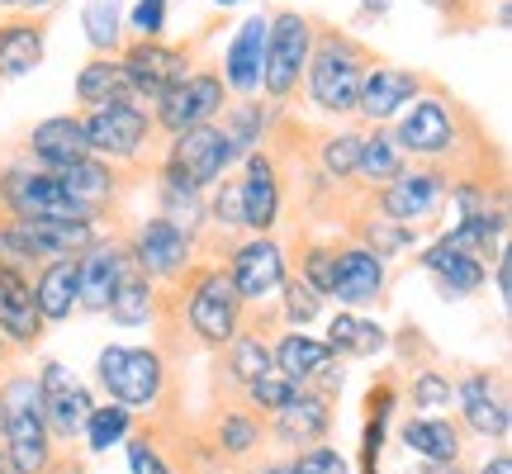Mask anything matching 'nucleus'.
Masks as SVG:
<instances>
[{"label": "nucleus", "instance_id": "25", "mask_svg": "<svg viewBox=\"0 0 512 474\" xmlns=\"http://www.w3.org/2000/svg\"><path fill=\"white\" fill-rule=\"evenodd\" d=\"M384 290V261L366 247H337V275H332V294H337V304H347V309H361V304H375Z\"/></svg>", "mask_w": 512, "mask_h": 474}, {"label": "nucleus", "instance_id": "38", "mask_svg": "<svg viewBox=\"0 0 512 474\" xmlns=\"http://www.w3.org/2000/svg\"><path fill=\"white\" fill-rule=\"evenodd\" d=\"M394 380L370 384L366 394V432H361V474L380 470V446H384V422H389V408H394Z\"/></svg>", "mask_w": 512, "mask_h": 474}, {"label": "nucleus", "instance_id": "16", "mask_svg": "<svg viewBox=\"0 0 512 474\" xmlns=\"http://www.w3.org/2000/svg\"><path fill=\"white\" fill-rule=\"evenodd\" d=\"M228 280L242 304H261L266 294L285 285V252L271 237H247L238 247H228Z\"/></svg>", "mask_w": 512, "mask_h": 474}, {"label": "nucleus", "instance_id": "54", "mask_svg": "<svg viewBox=\"0 0 512 474\" xmlns=\"http://www.w3.org/2000/svg\"><path fill=\"white\" fill-rule=\"evenodd\" d=\"M256 474H294V470H290V460H275V465H261Z\"/></svg>", "mask_w": 512, "mask_h": 474}, {"label": "nucleus", "instance_id": "26", "mask_svg": "<svg viewBox=\"0 0 512 474\" xmlns=\"http://www.w3.org/2000/svg\"><path fill=\"white\" fill-rule=\"evenodd\" d=\"M422 271L437 280V290L446 294V299H460V294H475L484 280H489V266L479 261V256L470 252H456V247H446V242H437V247H427L418 261Z\"/></svg>", "mask_w": 512, "mask_h": 474}, {"label": "nucleus", "instance_id": "34", "mask_svg": "<svg viewBox=\"0 0 512 474\" xmlns=\"http://www.w3.org/2000/svg\"><path fill=\"white\" fill-rule=\"evenodd\" d=\"M223 365H228V375H233L238 389H247V384L261 380L266 370H275L271 347H266L261 328H238L233 332V337H228V347H223Z\"/></svg>", "mask_w": 512, "mask_h": 474}, {"label": "nucleus", "instance_id": "8", "mask_svg": "<svg viewBox=\"0 0 512 474\" xmlns=\"http://www.w3.org/2000/svg\"><path fill=\"white\" fill-rule=\"evenodd\" d=\"M446 190H451V171L437 162H413L403 166L394 181H384L380 190H370V204L375 214H384L389 223H403L418 233L422 223H432L446 204Z\"/></svg>", "mask_w": 512, "mask_h": 474}, {"label": "nucleus", "instance_id": "10", "mask_svg": "<svg viewBox=\"0 0 512 474\" xmlns=\"http://www.w3.org/2000/svg\"><path fill=\"white\" fill-rule=\"evenodd\" d=\"M124 242H128L133 266H138L152 285H181L185 271L195 266V237L185 233V228H176V223H166L162 214H157V219H143Z\"/></svg>", "mask_w": 512, "mask_h": 474}, {"label": "nucleus", "instance_id": "14", "mask_svg": "<svg viewBox=\"0 0 512 474\" xmlns=\"http://www.w3.org/2000/svg\"><path fill=\"white\" fill-rule=\"evenodd\" d=\"M285 176H280V162H275L266 147H256L242 157V176H238V190H242V228L252 237H266L280 219V190Z\"/></svg>", "mask_w": 512, "mask_h": 474}, {"label": "nucleus", "instance_id": "39", "mask_svg": "<svg viewBox=\"0 0 512 474\" xmlns=\"http://www.w3.org/2000/svg\"><path fill=\"white\" fill-rule=\"evenodd\" d=\"M128 432H133V413H128L124 403H100V408H91V418L81 427V437H86L91 451H110L114 441H124Z\"/></svg>", "mask_w": 512, "mask_h": 474}, {"label": "nucleus", "instance_id": "3", "mask_svg": "<svg viewBox=\"0 0 512 474\" xmlns=\"http://www.w3.org/2000/svg\"><path fill=\"white\" fill-rule=\"evenodd\" d=\"M0 441L24 474H43L57 460V441L48 432L38 380L29 370H5L0 380Z\"/></svg>", "mask_w": 512, "mask_h": 474}, {"label": "nucleus", "instance_id": "18", "mask_svg": "<svg viewBox=\"0 0 512 474\" xmlns=\"http://www.w3.org/2000/svg\"><path fill=\"white\" fill-rule=\"evenodd\" d=\"M24 147H29V166L48 171V176H57V171H67V166H76V162H86V157H91V147H86V128H81V114H53V119H38V124L29 128Z\"/></svg>", "mask_w": 512, "mask_h": 474}, {"label": "nucleus", "instance_id": "48", "mask_svg": "<svg viewBox=\"0 0 512 474\" xmlns=\"http://www.w3.org/2000/svg\"><path fill=\"white\" fill-rule=\"evenodd\" d=\"M43 474H86V470H81V460H72V456H57V460H53V465H48V470H43Z\"/></svg>", "mask_w": 512, "mask_h": 474}, {"label": "nucleus", "instance_id": "12", "mask_svg": "<svg viewBox=\"0 0 512 474\" xmlns=\"http://www.w3.org/2000/svg\"><path fill=\"white\" fill-rule=\"evenodd\" d=\"M34 380H38V399H43V418H48L53 441H76L95 408L91 394H86V384L76 380L62 361H48Z\"/></svg>", "mask_w": 512, "mask_h": 474}, {"label": "nucleus", "instance_id": "32", "mask_svg": "<svg viewBox=\"0 0 512 474\" xmlns=\"http://www.w3.org/2000/svg\"><path fill=\"white\" fill-rule=\"evenodd\" d=\"M332 361V351L328 342H318V337H304V332H280V342L271 347V365L285 375V380H294L299 389L313 380V370L318 365H328Z\"/></svg>", "mask_w": 512, "mask_h": 474}, {"label": "nucleus", "instance_id": "56", "mask_svg": "<svg viewBox=\"0 0 512 474\" xmlns=\"http://www.w3.org/2000/svg\"><path fill=\"white\" fill-rule=\"evenodd\" d=\"M384 5H389V0H366V10H384Z\"/></svg>", "mask_w": 512, "mask_h": 474}, {"label": "nucleus", "instance_id": "41", "mask_svg": "<svg viewBox=\"0 0 512 474\" xmlns=\"http://www.w3.org/2000/svg\"><path fill=\"white\" fill-rule=\"evenodd\" d=\"M294 394H299V384L285 380L280 370H266L261 380H252L247 389H242V403H247V408H256L261 418H271V413H280V408H285Z\"/></svg>", "mask_w": 512, "mask_h": 474}, {"label": "nucleus", "instance_id": "24", "mask_svg": "<svg viewBox=\"0 0 512 474\" xmlns=\"http://www.w3.org/2000/svg\"><path fill=\"white\" fill-rule=\"evenodd\" d=\"M48 53V15H10L0 24V81L29 76Z\"/></svg>", "mask_w": 512, "mask_h": 474}, {"label": "nucleus", "instance_id": "11", "mask_svg": "<svg viewBox=\"0 0 512 474\" xmlns=\"http://www.w3.org/2000/svg\"><path fill=\"white\" fill-rule=\"evenodd\" d=\"M228 105V86H223L219 67H195L190 81H181L171 95H162L157 105H152V124L157 133L166 138H176L185 128H200V124H214Z\"/></svg>", "mask_w": 512, "mask_h": 474}, {"label": "nucleus", "instance_id": "58", "mask_svg": "<svg viewBox=\"0 0 512 474\" xmlns=\"http://www.w3.org/2000/svg\"><path fill=\"white\" fill-rule=\"evenodd\" d=\"M214 5H219V10H228V5H242V0H214Z\"/></svg>", "mask_w": 512, "mask_h": 474}, {"label": "nucleus", "instance_id": "7", "mask_svg": "<svg viewBox=\"0 0 512 474\" xmlns=\"http://www.w3.org/2000/svg\"><path fill=\"white\" fill-rule=\"evenodd\" d=\"M228 166H233V152L223 143L219 124H200V128L176 133V138L166 143V152L157 157V176H162V185H171V190H195V195H204L219 176H228Z\"/></svg>", "mask_w": 512, "mask_h": 474}, {"label": "nucleus", "instance_id": "37", "mask_svg": "<svg viewBox=\"0 0 512 474\" xmlns=\"http://www.w3.org/2000/svg\"><path fill=\"white\" fill-rule=\"evenodd\" d=\"M81 29L91 38L95 57H119V48H124V5L119 0H86Z\"/></svg>", "mask_w": 512, "mask_h": 474}, {"label": "nucleus", "instance_id": "15", "mask_svg": "<svg viewBox=\"0 0 512 474\" xmlns=\"http://www.w3.org/2000/svg\"><path fill=\"white\" fill-rule=\"evenodd\" d=\"M427 76L408 72V67H394V62H370L366 76H361V95H356V114L366 124H389L399 110H408L413 100L422 95Z\"/></svg>", "mask_w": 512, "mask_h": 474}, {"label": "nucleus", "instance_id": "57", "mask_svg": "<svg viewBox=\"0 0 512 474\" xmlns=\"http://www.w3.org/2000/svg\"><path fill=\"white\" fill-rule=\"evenodd\" d=\"M0 5H5V10H19V5H24V0H0Z\"/></svg>", "mask_w": 512, "mask_h": 474}, {"label": "nucleus", "instance_id": "22", "mask_svg": "<svg viewBox=\"0 0 512 474\" xmlns=\"http://www.w3.org/2000/svg\"><path fill=\"white\" fill-rule=\"evenodd\" d=\"M43 328H48V323L38 318L34 285H29L24 275L0 266V332H5V342L15 351H29L43 342Z\"/></svg>", "mask_w": 512, "mask_h": 474}, {"label": "nucleus", "instance_id": "49", "mask_svg": "<svg viewBox=\"0 0 512 474\" xmlns=\"http://www.w3.org/2000/svg\"><path fill=\"white\" fill-rule=\"evenodd\" d=\"M479 474H512V456H508V451H498L494 460H484V470H479Z\"/></svg>", "mask_w": 512, "mask_h": 474}, {"label": "nucleus", "instance_id": "50", "mask_svg": "<svg viewBox=\"0 0 512 474\" xmlns=\"http://www.w3.org/2000/svg\"><path fill=\"white\" fill-rule=\"evenodd\" d=\"M508 256H498V294H503V299H508V290H512V280H508Z\"/></svg>", "mask_w": 512, "mask_h": 474}, {"label": "nucleus", "instance_id": "1", "mask_svg": "<svg viewBox=\"0 0 512 474\" xmlns=\"http://www.w3.org/2000/svg\"><path fill=\"white\" fill-rule=\"evenodd\" d=\"M370 62H375V48H366L356 34L313 15V53L309 67H304V95L313 100V110L332 114V119L356 114L361 76H366Z\"/></svg>", "mask_w": 512, "mask_h": 474}, {"label": "nucleus", "instance_id": "23", "mask_svg": "<svg viewBox=\"0 0 512 474\" xmlns=\"http://www.w3.org/2000/svg\"><path fill=\"white\" fill-rule=\"evenodd\" d=\"M266 437H271V432H266V418H261L256 408H247V403H233V408H219L204 451L214 460H252Z\"/></svg>", "mask_w": 512, "mask_h": 474}, {"label": "nucleus", "instance_id": "44", "mask_svg": "<svg viewBox=\"0 0 512 474\" xmlns=\"http://www.w3.org/2000/svg\"><path fill=\"white\" fill-rule=\"evenodd\" d=\"M294 474H351L347 456L337 451V446H328V441H318V446H304L299 456L290 460Z\"/></svg>", "mask_w": 512, "mask_h": 474}, {"label": "nucleus", "instance_id": "52", "mask_svg": "<svg viewBox=\"0 0 512 474\" xmlns=\"http://www.w3.org/2000/svg\"><path fill=\"white\" fill-rule=\"evenodd\" d=\"M0 474H24L15 465V460H10V451H5V441H0Z\"/></svg>", "mask_w": 512, "mask_h": 474}, {"label": "nucleus", "instance_id": "45", "mask_svg": "<svg viewBox=\"0 0 512 474\" xmlns=\"http://www.w3.org/2000/svg\"><path fill=\"white\" fill-rule=\"evenodd\" d=\"M128 474H171L152 432H128Z\"/></svg>", "mask_w": 512, "mask_h": 474}, {"label": "nucleus", "instance_id": "20", "mask_svg": "<svg viewBox=\"0 0 512 474\" xmlns=\"http://www.w3.org/2000/svg\"><path fill=\"white\" fill-rule=\"evenodd\" d=\"M261 53H266V15H247L223 53V86L238 100H252L261 91Z\"/></svg>", "mask_w": 512, "mask_h": 474}, {"label": "nucleus", "instance_id": "40", "mask_svg": "<svg viewBox=\"0 0 512 474\" xmlns=\"http://www.w3.org/2000/svg\"><path fill=\"white\" fill-rule=\"evenodd\" d=\"M332 275H337V242H304L299 247V280L323 299V294H332Z\"/></svg>", "mask_w": 512, "mask_h": 474}, {"label": "nucleus", "instance_id": "17", "mask_svg": "<svg viewBox=\"0 0 512 474\" xmlns=\"http://www.w3.org/2000/svg\"><path fill=\"white\" fill-rule=\"evenodd\" d=\"M124 266H128V242L124 237H95L91 247L76 256V280H81L76 309H86V313L110 309V294H114V285H119Z\"/></svg>", "mask_w": 512, "mask_h": 474}, {"label": "nucleus", "instance_id": "27", "mask_svg": "<svg viewBox=\"0 0 512 474\" xmlns=\"http://www.w3.org/2000/svg\"><path fill=\"white\" fill-rule=\"evenodd\" d=\"M76 290H81V280H76V256L48 261V266L34 275L38 318H43V323H67L76 313Z\"/></svg>", "mask_w": 512, "mask_h": 474}, {"label": "nucleus", "instance_id": "30", "mask_svg": "<svg viewBox=\"0 0 512 474\" xmlns=\"http://www.w3.org/2000/svg\"><path fill=\"white\" fill-rule=\"evenodd\" d=\"M105 313H110L119 328H143L147 318H157V285L133 266V256H128V266H124V275H119V285H114L110 309Z\"/></svg>", "mask_w": 512, "mask_h": 474}, {"label": "nucleus", "instance_id": "47", "mask_svg": "<svg viewBox=\"0 0 512 474\" xmlns=\"http://www.w3.org/2000/svg\"><path fill=\"white\" fill-rule=\"evenodd\" d=\"M128 24H133V34L138 38H162L166 34V5H157V0H138L133 15H128Z\"/></svg>", "mask_w": 512, "mask_h": 474}, {"label": "nucleus", "instance_id": "2", "mask_svg": "<svg viewBox=\"0 0 512 474\" xmlns=\"http://www.w3.org/2000/svg\"><path fill=\"white\" fill-rule=\"evenodd\" d=\"M81 128H86V147L91 157L119 166V171H138L143 176L147 166H157V124H152V110L138 105V100H110V105H95V110H81Z\"/></svg>", "mask_w": 512, "mask_h": 474}, {"label": "nucleus", "instance_id": "61", "mask_svg": "<svg viewBox=\"0 0 512 474\" xmlns=\"http://www.w3.org/2000/svg\"><path fill=\"white\" fill-rule=\"evenodd\" d=\"M479 5H484V0H479Z\"/></svg>", "mask_w": 512, "mask_h": 474}, {"label": "nucleus", "instance_id": "13", "mask_svg": "<svg viewBox=\"0 0 512 474\" xmlns=\"http://www.w3.org/2000/svg\"><path fill=\"white\" fill-rule=\"evenodd\" d=\"M456 399H460V422H465V432L494 437V441L508 437V427H512L508 384H503L498 370H465L456 384Z\"/></svg>", "mask_w": 512, "mask_h": 474}, {"label": "nucleus", "instance_id": "9", "mask_svg": "<svg viewBox=\"0 0 512 474\" xmlns=\"http://www.w3.org/2000/svg\"><path fill=\"white\" fill-rule=\"evenodd\" d=\"M105 394L124 408H157L166 394V356L157 347H105L95 361Z\"/></svg>", "mask_w": 512, "mask_h": 474}, {"label": "nucleus", "instance_id": "35", "mask_svg": "<svg viewBox=\"0 0 512 474\" xmlns=\"http://www.w3.org/2000/svg\"><path fill=\"white\" fill-rule=\"evenodd\" d=\"M389 342V332L380 323H370V318H356V313H337L328 323V351L337 361H347V356H375L384 351Z\"/></svg>", "mask_w": 512, "mask_h": 474}, {"label": "nucleus", "instance_id": "33", "mask_svg": "<svg viewBox=\"0 0 512 474\" xmlns=\"http://www.w3.org/2000/svg\"><path fill=\"white\" fill-rule=\"evenodd\" d=\"M403 166H408V157L399 152V143H394V133L384 124H370V133H361V157H356V176L370 185V190H380L384 181H394Z\"/></svg>", "mask_w": 512, "mask_h": 474}, {"label": "nucleus", "instance_id": "43", "mask_svg": "<svg viewBox=\"0 0 512 474\" xmlns=\"http://www.w3.org/2000/svg\"><path fill=\"white\" fill-rule=\"evenodd\" d=\"M451 399H456L451 375H441V370H418V375H413V408L441 413V408H451Z\"/></svg>", "mask_w": 512, "mask_h": 474}, {"label": "nucleus", "instance_id": "42", "mask_svg": "<svg viewBox=\"0 0 512 474\" xmlns=\"http://www.w3.org/2000/svg\"><path fill=\"white\" fill-rule=\"evenodd\" d=\"M280 290H285V299H280V318H285L294 332H304L313 318L323 313V299H318V294H313L309 285L299 280V275H294V280H285Z\"/></svg>", "mask_w": 512, "mask_h": 474}, {"label": "nucleus", "instance_id": "21", "mask_svg": "<svg viewBox=\"0 0 512 474\" xmlns=\"http://www.w3.org/2000/svg\"><path fill=\"white\" fill-rule=\"evenodd\" d=\"M57 181H62V190H67L76 204H86L95 219H100V214L128 190V181H138V171H119V166L100 162V157H86V162L57 171Z\"/></svg>", "mask_w": 512, "mask_h": 474}, {"label": "nucleus", "instance_id": "51", "mask_svg": "<svg viewBox=\"0 0 512 474\" xmlns=\"http://www.w3.org/2000/svg\"><path fill=\"white\" fill-rule=\"evenodd\" d=\"M418 474H465V470H460V460H456V465H427V460H422Z\"/></svg>", "mask_w": 512, "mask_h": 474}, {"label": "nucleus", "instance_id": "5", "mask_svg": "<svg viewBox=\"0 0 512 474\" xmlns=\"http://www.w3.org/2000/svg\"><path fill=\"white\" fill-rule=\"evenodd\" d=\"M181 309H185V323L190 332L200 337L204 347H228V337L242 328V304L233 280L223 266H190L181 280Z\"/></svg>", "mask_w": 512, "mask_h": 474}, {"label": "nucleus", "instance_id": "36", "mask_svg": "<svg viewBox=\"0 0 512 474\" xmlns=\"http://www.w3.org/2000/svg\"><path fill=\"white\" fill-rule=\"evenodd\" d=\"M313 157H318V176L323 181H351L356 176V157H361V133L351 128H328V133H313Z\"/></svg>", "mask_w": 512, "mask_h": 474}, {"label": "nucleus", "instance_id": "28", "mask_svg": "<svg viewBox=\"0 0 512 474\" xmlns=\"http://www.w3.org/2000/svg\"><path fill=\"white\" fill-rule=\"evenodd\" d=\"M275 119H280V110H271V105L261 110L256 100H238V105L228 100V105H223V114L214 119V124H219L223 143H228L233 162H238V157H247V152H256V147H261V138L271 133Z\"/></svg>", "mask_w": 512, "mask_h": 474}, {"label": "nucleus", "instance_id": "46", "mask_svg": "<svg viewBox=\"0 0 512 474\" xmlns=\"http://www.w3.org/2000/svg\"><path fill=\"white\" fill-rule=\"evenodd\" d=\"M427 5L446 19L451 34H465V29H479V24H484V5H479V0H427Z\"/></svg>", "mask_w": 512, "mask_h": 474}, {"label": "nucleus", "instance_id": "31", "mask_svg": "<svg viewBox=\"0 0 512 474\" xmlns=\"http://www.w3.org/2000/svg\"><path fill=\"white\" fill-rule=\"evenodd\" d=\"M110 100H133L128 91V76L119 67V57H86V67L76 72V105L95 110V105H110Z\"/></svg>", "mask_w": 512, "mask_h": 474}, {"label": "nucleus", "instance_id": "55", "mask_svg": "<svg viewBox=\"0 0 512 474\" xmlns=\"http://www.w3.org/2000/svg\"><path fill=\"white\" fill-rule=\"evenodd\" d=\"M10 356H15V347L5 342V332H0V365H10Z\"/></svg>", "mask_w": 512, "mask_h": 474}, {"label": "nucleus", "instance_id": "19", "mask_svg": "<svg viewBox=\"0 0 512 474\" xmlns=\"http://www.w3.org/2000/svg\"><path fill=\"white\" fill-rule=\"evenodd\" d=\"M280 446H294V451H304V446H318V441L332 432V399L323 394H313V389H299L280 413H271V427H266Z\"/></svg>", "mask_w": 512, "mask_h": 474}, {"label": "nucleus", "instance_id": "6", "mask_svg": "<svg viewBox=\"0 0 512 474\" xmlns=\"http://www.w3.org/2000/svg\"><path fill=\"white\" fill-rule=\"evenodd\" d=\"M119 67L128 76V91L138 105H157L162 95H171L181 81H190L195 62V43H162V38H133L119 48Z\"/></svg>", "mask_w": 512, "mask_h": 474}, {"label": "nucleus", "instance_id": "59", "mask_svg": "<svg viewBox=\"0 0 512 474\" xmlns=\"http://www.w3.org/2000/svg\"><path fill=\"white\" fill-rule=\"evenodd\" d=\"M200 474H228V470H200Z\"/></svg>", "mask_w": 512, "mask_h": 474}, {"label": "nucleus", "instance_id": "4", "mask_svg": "<svg viewBox=\"0 0 512 474\" xmlns=\"http://www.w3.org/2000/svg\"><path fill=\"white\" fill-rule=\"evenodd\" d=\"M313 53V15L275 10L266 15V53H261V95L271 110H285L304 91V67Z\"/></svg>", "mask_w": 512, "mask_h": 474}, {"label": "nucleus", "instance_id": "60", "mask_svg": "<svg viewBox=\"0 0 512 474\" xmlns=\"http://www.w3.org/2000/svg\"><path fill=\"white\" fill-rule=\"evenodd\" d=\"M157 5H166V0H157Z\"/></svg>", "mask_w": 512, "mask_h": 474}, {"label": "nucleus", "instance_id": "29", "mask_svg": "<svg viewBox=\"0 0 512 474\" xmlns=\"http://www.w3.org/2000/svg\"><path fill=\"white\" fill-rule=\"evenodd\" d=\"M399 437H403V446L418 451L427 465H456L465 432H460V422H451V418H408L399 427Z\"/></svg>", "mask_w": 512, "mask_h": 474}, {"label": "nucleus", "instance_id": "53", "mask_svg": "<svg viewBox=\"0 0 512 474\" xmlns=\"http://www.w3.org/2000/svg\"><path fill=\"white\" fill-rule=\"evenodd\" d=\"M53 5H57V0H24V10H29V15H48Z\"/></svg>", "mask_w": 512, "mask_h": 474}]
</instances>
